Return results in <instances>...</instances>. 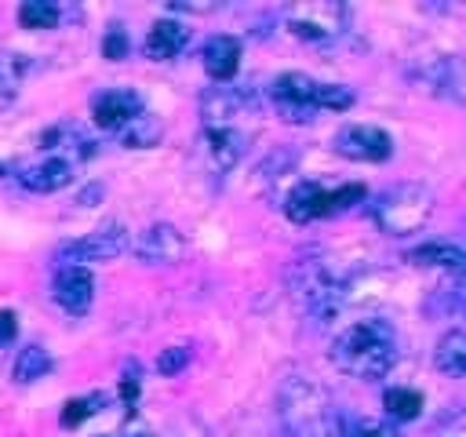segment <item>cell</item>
Segmentation results:
<instances>
[{
	"label": "cell",
	"instance_id": "obj_6",
	"mask_svg": "<svg viewBox=\"0 0 466 437\" xmlns=\"http://www.w3.org/2000/svg\"><path fill=\"white\" fill-rule=\"evenodd\" d=\"M284 25L302 40L324 44V40H335V36L346 33L350 7L339 4V0H299L284 11Z\"/></svg>",
	"mask_w": 466,
	"mask_h": 437
},
{
	"label": "cell",
	"instance_id": "obj_2",
	"mask_svg": "<svg viewBox=\"0 0 466 437\" xmlns=\"http://www.w3.org/2000/svg\"><path fill=\"white\" fill-rule=\"evenodd\" d=\"M288 288L295 295V302L313 317V320H331L339 317V310L346 306L350 284L346 277L328 262V259H295L288 269Z\"/></svg>",
	"mask_w": 466,
	"mask_h": 437
},
{
	"label": "cell",
	"instance_id": "obj_23",
	"mask_svg": "<svg viewBox=\"0 0 466 437\" xmlns=\"http://www.w3.org/2000/svg\"><path fill=\"white\" fill-rule=\"evenodd\" d=\"M25 66H29V62H25L22 55H15V51H0V109H7V106L18 98Z\"/></svg>",
	"mask_w": 466,
	"mask_h": 437
},
{
	"label": "cell",
	"instance_id": "obj_4",
	"mask_svg": "<svg viewBox=\"0 0 466 437\" xmlns=\"http://www.w3.org/2000/svg\"><path fill=\"white\" fill-rule=\"evenodd\" d=\"M280 419L291 437H324L335 430L328 393L309 375H288L280 386Z\"/></svg>",
	"mask_w": 466,
	"mask_h": 437
},
{
	"label": "cell",
	"instance_id": "obj_5",
	"mask_svg": "<svg viewBox=\"0 0 466 437\" xmlns=\"http://www.w3.org/2000/svg\"><path fill=\"white\" fill-rule=\"evenodd\" d=\"M433 204H437V200H433V193H430L426 186H419V182H400V186L386 189V193L375 200L371 215H375V222H379L382 233H390V237H408V233H419V229L430 222Z\"/></svg>",
	"mask_w": 466,
	"mask_h": 437
},
{
	"label": "cell",
	"instance_id": "obj_3",
	"mask_svg": "<svg viewBox=\"0 0 466 437\" xmlns=\"http://www.w3.org/2000/svg\"><path fill=\"white\" fill-rule=\"evenodd\" d=\"M269 98L284 113V120H309L317 109L353 106V91L346 84H320L306 73H280L269 87Z\"/></svg>",
	"mask_w": 466,
	"mask_h": 437
},
{
	"label": "cell",
	"instance_id": "obj_30",
	"mask_svg": "<svg viewBox=\"0 0 466 437\" xmlns=\"http://www.w3.org/2000/svg\"><path fill=\"white\" fill-rule=\"evenodd\" d=\"M127 33L120 29V25H113L106 36H102V55L109 58V62H120V58H127Z\"/></svg>",
	"mask_w": 466,
	"mask_h": 437
},
{
	"label": "cell",
	"instance_id": "obj_1",
	"mask_svg": "<svg viewBox=\"0 0 466 437\" xmlns=\"http://www.w3.org/2000/svg\"><path fill=\"white\" fill-rule=\"evenodd\" d=\"M393 361H397V335L379 317L353 320L331 342V364L353 379H379L393 368Z\"/></svg>",
	"mask_w": 466,
	"mask_h": 437
},
{
	"label": "cell",
	"instance_id": "obj_10",
	"mask_svg": "<svg viewBox=\"0 0 466 437\" xmlns=\"http://www.w3.org/2000/svg\"><path fill=\"white\" fill-rule=\"evenodd\" d=\"M11 175H15V182H18L22 189H29V193H55V189L69 186L73 164L62 160V157H55V153H47V157H40V160H22V164H15Z\"/></svg>",
	"mask_w": 466,
	"mask_h": 437
},
{
	"label": "cell",
	"instance_id": "obj_26",
	"mask_svg": "<svg viewBox=\"0 0 466 437\" xmlns=\"http://www.w3.org/2000/svg\"><path fill=\"white\" fill-rule=\"evenodd\" d=\"M58 18H62V11H58V4H51V0H25V4L18 7V22H22L25 29H55Z\"/></svg>",
	"mask_w": 466,
	"mask_h": 437
},
{
	"label": "cell",
	"instance_id": "obj_27",
	"mask_svg": "<svg viewBox=\"0 0 466 437\" xmlns=\"http://www.w3.org/2000/svg\"><path fill=\"white\" fill-rule=\"evenodd\" d=\"M106 404V393H87V397H73L62 408V426H80L84 419H91L98 408Z\"/></svg>",
	"mask_w": 466,
	"mask_h": 437
},
{
	"label": "cell",
	"instance_id": "obj_20",
	"mask_svg": "<svg viewBox=\"0 0 466 437\" xmlns=\"http://www.w3.org/2000/svg\"><path fill=\"white\" fill-rule=\"evenodd\" d=\"M189 44V29L182 25V22H171V18H160V22H153V29L146 33V55L153 58V62H171L182 47Z\"/></svg>",
	"mask_w": 466,
	"mask_h": 437
},
{
	"label": "cell",
	"instance_id": "obj_28",
	"mask_svg": "<svg viewBox=\"0 0 466 437\" xmlns=\"http://www.w3.org/2000/svg\"><path fill=\"white\" fill-rule=\"evenodd\" d=\"M342 437H400L393 426L386 422H371V419H346V415H335Z\"/></svg>",
	"mask_w": 466,
	"mask_h": 437
},
{
	"label": "cell",
	"instance_id": "obj_7",
	"mask_svg": "<svg viewBox=\"0 0 466 437\" xmlns=\"http://www.w3.org/2000/svg\"><path fill=\"white\" fill-rule=\"evenodd\" d=\"M127 251V229L120 222H106L98 226L95 233L80 237V240H69L55 251V259L62 266H84V262H109L116 255Z\"/></svg>",
	"mask_w": 466,
	"mask_h": 437
},
{
	"label": "cell",
	"instance_id": "obj_31",
	"mask_svg": "<svg viewBox=\"0 0 466 437\" xmlns=\"http://www.w3.org/2000/svg\"><path fill=\"white\" fill-rule=\"evenodd\" d=\"M160 437H208V433H204V426H200L197 419H178V422L167 426V433H160Z\"/></svg>",
	"mask_w": 466,
	"mask_h": 437
},
{
	"label": "cell",
	"instance_id": "obj_8",
	"mask_svg": "<svg viewBox=\"0 0 466 437\" xmlns=\"http://www.w3.org/2000/svg\"><path fill=\"white\" fill-rule=\"evenodd\" d=\"M331 149L346 160H364V164H382L393 153V138L375 127V124H346L331 138Z\"/></svg>",
	"mask_w": 466,
	"mask_h": 437
},
{
	"label": "cell",
	"instance_id": "obj_34",
	"mask_svg": "<svg viewBox=\"0 0 466 437\" xmlns=\"http://www.w3.org/2000/svg\"><path fill=\"white\" fill-rule=\"evenodd\" d=\"M0 175H4V164H0Z\"/></svg>",
	"mask_w": 466,
	"mask_h": 437
},
{
	"label": "cell",
	"instance_id": "obj_9",
	"mask_svg": "<svg viewBox=\"0 0 466 437\" xmlns=\"http://www.w3.org/2000/svg\"><path fill=\"white\" fill-rule=\"evenodd\" d=\"M415 80L422 87H430L433 95H441V98L466 102V58H459V55L430 58L426 66L415 69Z\"/></svg>",
	"mask_w": 466,
	"mask_h": 437
},
{
	"label": "cell",
	"instance_id": "obj_15",
	"mask_svg": "<svg viewBox=\"0 0 466 437\" xmlns=\"http://www.w3.org/2000/svg\"><path fill=\"white\" fill-rule=\"evenodd\" d=\"M40 146H44L47 153L69 160V164H73V160H87V157L98 153V142L87 138V131L76 127V124H55V127H47V131L40 135Z\"/></svg>",
	"mask_w": 466,
	"mask_h": 437
},
{
	"label": "cell",
	"instance_id": "obj_25",
	"mask_svg": "<svg viewBox=\"0 0 466 437\" xmlns=\"http://www.w3.org/2000/svg\"><path fill=\"white\" fill-rule=\"evenodd\" d=\"M382 408H386L393 419H400V422L419 419V412H422V393H419V390H408V386H393V390H386Z\"/></svg>",
	"mask_w": 466,
	"mask_h": 437
},
{
	"label": "cell",
	"instance_id": "obj_14",
	"mask_svg": "<svg viewBox=\"0 0 466 437\" xmlns=\"http://www.w3.org/2000/svg\"><path fill=\"white\" fill-rule=\"evenodd\" d=\"M95 299V277L87 266H62L55 273V302L66 313H87Z\"/></svg>",
	"mask_w": 466,
	"mask_h": 437
},
{
	"label": "cell",
	"instance_id": "obj_16",
	"mask_svg": "<svg viewBox=\"0 0 466 437\" xmlns=\"http://www.w3.org/2000/svg\"><path fill=\"white\" fill-rule=\"evenodd\" d=\"M284 215L291 222H313V218H328L331 215V189L317 186V182H299L288 189L284 197Z\"/></svg>",
	"mask_w": 466,
	"mask_h": 437
},
{
	"label": "cell",
	"instance_id": "obj_24",
	"mask_svg": "<svg viewBox=\"0 0 466 437\" xmlns=\"http://www.w3.org/2000/svg\"><path fill=\"white\" fill-rule=\"evenodd\" d=\"M47 371H51V353H47L44 346H25V350H18L15 368H11L15 382H36V379H44Z\"/></svg>",
	"mask_w": 466,
	"mask_h": 437
},
{
	"label": "cell",
	"instance_id": "obj_12",
	"mask_svg": "<svg viewBox=\"0 0 466 437\" xmlns=\"http://www.w3.org/2000/svg\"><path fill=\"white\" fill-rule=\"evenodd\" d=\"M182 251H186V240H182V233H178L175 226H167V222H157V226L142 229V237L135 240L138 262H149V266H171V262L182 259Z\"/></svg>",
	"mask_w": 466,
	"mask_h": 437
},
{
	"label": "cell",
	"instance_id": "obj_17",
	"mask_svg": "<svg viewBox=\"0 0 466 437\" xmlns=\"http://www.w3.org/2000/svg\"><path fill=\"white\" fill-rule=\"evenodd\" d=\"M244 142L240 127H204V153L215 171H229L244 157Z\"/></svg>",
	"mask_w": 466,
	"mask_h": 437
},
{
	"label": "cell",
	"instance_id": "obj_11",
	"mask_svg": "<svg viewBox=\"0 0 466 437\" xmlns=\"http://www.w3.org/2000/svg\"><path fill=\"white\" fill-rule=\"evenodd\" d=\"M146 106H142V95L131 91V87H106L91 98V117L98 127L106 131H120L131 117H138Z\"/></svg>",
	"mask_w": 466,
	"mask_h": 437
},
{
	"label": "cell",
	"instance_id": "obj_18",
	"mask_svg": "<svg viewBox=\"0 0 466 437\" xmlns=\"http://www.w3.org/2000/svg\"><path fill=\"white\" fill-rule=\"evenodd\" d=\"M200 62L208 69L211 80H229L237 69H240V40L229 36V33H215L204 51H200Z\"/></svg>",
	"mask_w": 466,
	"mask_h": 437
},
{
	"label": "cell",
	"instance_id": "obj_13",
	"mask_svg": "<svg viewBox=\"0 0 466 437\" xmlns=\"http://www.w3.org/2000/svg\"><path fill=\"white\" fill-rule=\"evenodd\" d=\"M251 91L244 87H215L200 98V120L204 127H237V117L248 109Z\"/></svg>",
	"mask_w": 466,
	"mask_h": 437
},
{
	"label": "cell",
	"instance_id": "obj_19",
	"mask_svg": "<svg viewBox=\"0 0 466 437\" xmlns=\"http://www.w3.org/2000/svg\"><path fill=\"white\" fill-rule=\"evenodd\" d=\"M411 262H419V266H430V269H441V273H448L451 280H466V248H459V244H419L411 255H408Z\"/></svg>",
	"mask_w": 466,
	"mask_h": 437
},
{
	"label": "cell",
	"instance_id": "obj_33",
	"mask_svg": "<svg viewBox=\"0 0 466 437\" xmlns=\"http://www.w3.org/2000/svg\"><path fill=\"white\" fill-rule=\"evenodd\" d=\"M120 437H157V433H153V430H149L146 422H138V419H131V422L124 426V433H120Z\"/></svg>",
	"mask_w": 466,
	"mask_h": 437
},
{
	"label": "cell",
	"instance_id": "obj_21",
	"mask_svg": "<svg viewBox=\"0 0 466 437\" xmlns=\"http://www.w3.org/2000/svg\"><path fill=\"white\" fill-rule=\"evenodd\" d=\"M160 135H164L160 117H153V113H146V109H142L138 117H131V120L116 131L120 146H127V149H149V146L160 142Z\"/></svg>",
	"mask_w": 466,
	"mask_h": 437
},
{
	"label": "cell",
	"instance_id": "obj_22",
	"mask_svg": "<svg viewBox=\"0 0 466 437\" xmlns=\"http://www.w3.org/2000/svg\"><path fill=\"white\" fill-rule=\"evenodd\" d=\"M433 361H437V368H441L444 375L466 379V331H448V335L437 342Z\"/></svg>",
	"mask_w": 466,
	"mask_h": 437
},
{
	"label": "cell",
	"instance_id": "obj_29",
	"mask_svg": "<svg viewBox=\"0 0 466 437\" xmlns=\"http://www.w3.org/2000/svg\"><path fill=\"white\" fill-rule=\"evenodd\" d=\"M189 364V346H167L160 357H157V371L160 375H175Z\"/></svg>",
	"mask_w": 466,
	"mask_h": 437
},
{
	"label": "cell",
	"instance_id": "obj_35",
	"mask_svg": "<svg viewBox=\"0 0 466 437\" xmlns=\"http://www.w3.org/2000/svg\"><path fill=\"white\" fill-rule=\"evenodd\" d=\"M462 313H466V306H462Z\"/></svg>",
	"mask_w": 466,
	"mask_h": 437
},
{
	"label": "cell",
	"instance_id": "obj_32",
	"mask_svg": "<svg viewBox=\"0 0 466 437\" xmlns=\"http://www.w3.org/2000/svg\"><path fill=\"white\" fill-rule=\"evenodd\" d=\"M15 331H18V317H15L11 310H4V313H0V350H7V346H11Z\"/></svg>",
	"mask_w": 466,
	"mask_h": 437
}]
</instances>
